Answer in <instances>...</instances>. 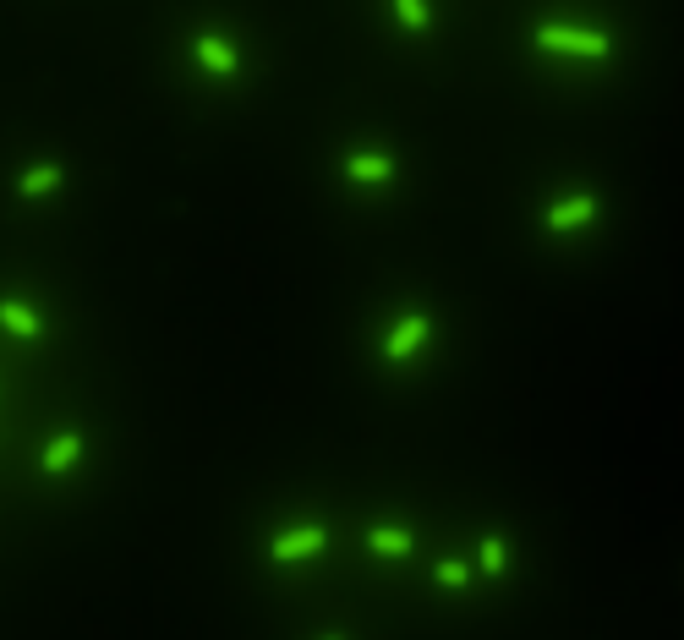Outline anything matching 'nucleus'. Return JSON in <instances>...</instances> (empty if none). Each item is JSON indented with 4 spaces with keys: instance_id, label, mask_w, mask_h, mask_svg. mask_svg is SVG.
Wrapping results in <instances>:
<instances>
[{
    "instance_id": "2",
    "label": "nucleus",
    "mask_w": 684,
    "mask_h": 640,
    "mask_svg": "<svg viewBox=\"0 0 684 640\" xmlns=\"http://www.w3.org/2000/svg\"><path fill=\"white\" fill-rule=\"evenodd\" d=\"M427 340H433V318H427V312H405L384 340V362H411Z\"/></svg>"
},
{
    "instance_id": "6",
    "label": "nucleus",
    "mask_w": 684,
    "mask_h": 640,
    "mask_svg": "<svg viewBox=\"0 0 684 640\" xmlns=\"http://www.w3.org/2000/svg\"><path fill=\"white\" fill-rule=\"evenodd\" d=\"M340 170H345V181H356V186H389L394 181V159L389 154H373V148L351 154Z\"/></svg>"
},
{
    "instance_id": "14",
    "label": "nucleus",
    "mask_w": 684,
    "mask_h": 640,
    "mask_svg": "<svg viewBox=\"0 0 684 640\" xmlns=\"http://www.w3.org/2000/svg\"><path fill=\"white\" fill-rule=\"evenodd\" d=\"M329 640H340V635H329Z\"/></svg>"
},
{
    "instance_id": "1",
    "label": "nucleus",
    "mask_w": 684,
    "mask_h": 640,
    "mask_svg": "<svg viewBox=\"0 0 684 640\" xmlns=\"http://www.w3.org/2000/svg\"><path fill=\"white\" fill-rule=\"evenodd\" d=\"M542 55H575V61H608L613 55V39L597 28H570V22H537L531 33Z\"/></svg>"
},
{
    "instance_id": "13",
    "label": "nucleus",
    "mask_w": 684,
    "mask_h": 640,
    "mask_svg": "<svg viewBox=\"0 0 684 640\" xmlns=\"http://www.w3.org/2000/svg\"><path fill=\"white\" fill-rule=\"evenodd\" d=\"M433 580L444 591H460V586H471V564H460V558H444V564H433Z\"/></svg>"
},
{
    "instance_id": "7",
    "label": "nucleus",
    "mask_w": 684,
    "mask_h": 640,
    "mask_svg": "<svg viewBox=\"0 0 684 640\" xmlns=\"http://www.w3.org/2000/svg\"><path fill=\"white\" fill-rule=\"evenodd\" d=\"M77 460H83V438H77V433H55L50 444H44V455H39V471L61 476V471H72Z\"/></svg>"
},
{
    "instance_id": "8",
    "label": "nucleus",
    "mask_w": 684,
    "mask_h": 640,
    "mask_svg": "<svg viewBox=\"0 0 684 640\" xmlns=\"http://www.w3.org/2000/svg\"><path fill=\"white\" fill-rule=\"evenodd\" d=\"M0 329L17 334V340H39V334H44V318L28 307V301H0Z\"/></svg>"
},
{
    "instance_id": "9",
    "label": "nucleus",
    "mask_w": 684,
    "mask_h": 640,
    "mask_svg": "<svg viewBox=\"0 0 684 640\" xmlns=\"http://www.w3.org/2000/svg\"><path fill=\"white\" fill-rule=\"evenodd\" d=\"M367 548L384 558H405L416 548V531L411 526H367Z\"/></svg>"
},
{
    "instance_id": "10",
    "label": "nucleus",
    "mask_w": 684,
    "mask_h": 640,
    "mask_svg": "<svg viewBox=\"0 0 684 640\" xmlns=\"http://www.w3.org/2000/svg\"><path fill=\"white\" fill-rule=\"evenodd\" d=\"M61 181H66L61 165H28L17 176V192L22 197H50V192H61Z\"/></svg>"
},
{
    "instance_id": "4",
    "label": "nucleus",
    "mask_w": 684,
    "mask_h": 640,
    "mask_svg": "<svg viewBox=\"0 0 684 640\" xmlns=\"http://www.w3.org/2000/svg\"><path fill=\"white\" fill-rule=\"evenodd\" d=\"M192 55H197V66H203V72H214V77H236V72H241V50L225 39V33H197Z\"/></svg>"
},
{
    "instance_id": "12",
    "label": "nucleus",
    "mask_w": 684,
    "mask_h": 640,
    "mask_svg": "<svg viewBox=\"0 0 684 640\" xmlns=\"http://www.w3.org/2000/svg\"><path fill=\"white\" fill-rule=\"evenodd\" d=\"M477 564H482V575H504V569H509V548H504V537H498V531H488V537H482V558H477Z\"/></svg>"
},
{
    "instance_id": "3",
    "label": "nucleus",
    "mask_w": 684,
    "mask_h": 640,
    "mask_svg": "<svg viewBox=\"0 0 684 640\" xmlns=\"http://www.w3.org/2000/svg\"><path fill=\"white\" fill-rule=\"evenodd\" d=\"M323 548H329V526H291V531H280V537L269 542L274 564H301V558H312Z\"/></svg>"
},
{
    "instance_id": "5",
    "label": "nucleus",
    "mask_w": 684,
    "mask_h": 640,
    "mask_svg": "<svg viewBox=\"0 0 684 640\" xmlns=\"http://www.w3.org/2000/svg\"><path fill=\"white\" fill-rule=\"evenodd\" d=\"M597 208H602L597 192H575V197H564V203H553L542 225H548L553 236H570V230H581V225H591V219H597Z\"/></svg>"
},
{
    "instance_id": "11",
    "label": "nucleus",
    "mask_w": 684,
    "mask_h": 640,
    "mask_svg": "<svg viewBox=\"0 0 684 640\" xmlns=\"http://www.w3.org/2000/svg\"><path fill=\"white\" fill-rule=\"evenodd\" d=\"M389 6H394V17H400V28H411V33L433 28V6H427V0H389Z\"/></svg>"
}]
</instances>
